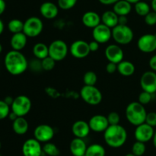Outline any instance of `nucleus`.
Listing matches in <instances>:
<instances>
[{
	"label": "nucleus",
	"mask_w": 156,
	"mask_h": 156,
	"mask_svg": "<svg viewBox=\"0 0 156 156\" xmlns=\"http://www.w3.org/2000/svg\"><path fill=\"white\" fill-rule=\"evenodd\" d=\"M118 15L113 10L106 11L101 16L102 24H105V25L108 26L111 29L114 28V27H116L118 24Z\"/></svg>",
	"instance_id": "b1692460"
},
{
	"label": "nucleus",
	"mask_w": 156,
	"mask_h": 156,
	"mask_svg": "<svg viewBox=\"0 0 156 156\" xmlns=\"http://www.w3.org/2000/svg\"></svg>",
	"instance_id": "052dcab7"
},
{
	"label": "nucleus",
	"mask_w": 156,
	"mask_h": 156,
	"mask_svg": "<svg viewBox=\"0 0 156 156\" xmlns=\"http://www.w3.org/2000/svg\"><path fill=\"white\" fill-rule=\"evenodd\" d=\"M125 156H136V155H135V154H133L132 152H131V153H128V154H126Z\"/></svg>",
	"instance_id": "6e6d98bb"
},
{
	"label": "nucleus",
	"mask_w": 156,
	"mask_h": 156,
	"mask_svg": "<svg viewBox=\"0 0 156 156\" xmlns=\"http://www.w3.org/2000/svg\"><path fill=\"white\" fill-rule=\"evenodd\" d=\"M107 118H108V120L110 125H118L120 123V116L119 115V113H117V112H111V113H110L107 116Z\"/></svg>",
	"instance_id": "58836bf2"
},
{
	"label": "nucleus",
	"mask_w": 156,
	"mask_h": 156,
	"mask_svg": "<svg viewBox=\"0 0 156 156\" xmlns=\"http://www.w3.org/2000/svg\"><path fill=\"white\" fill-rule=\"evenodd\" d=\"M152 94L150 93H148L146 91H143L141 92L139 95V97H138V102H140L142 105L145 106V105H147L149 104V102L152 101Z\"/></svg>",
	"instance_id": "4c0bfd02"
},
{
	"label": "nucleus",
	"mask_w": 156,
	"mask_h": 156,
	"mask_svg": "<svg viewBox=\"0 0 156 156\" xmlns=\"http://www.w3.org/2000/svg\"><path fill=\"white\" fill-rule=\"evenodd\" d=\"M28 66L30 67V70L33 72H34V73H40L41 70H44L42 67V62H41V60L37 59V58H34V59L31 60L30 64H28Z\"/></svg>",
	"instance_id": "e433bc0d"
},
{
	"label": "nucleus",
	"mask_w": 156,
	"mask_h": 156,
	"mask_svg": "<svg viewBox=\"0 0 156 156\" xmlns=\"http://www.w3.org/2000/svg\"><path fill=\"white\" fill-rule=\"evenodd\" d=\"M80 96L83 101L91 106H97L101 102L103 96L95 86L84 85L80 90Z\"/></svg>",
	"instance_id": "39448f33"
},
{
	"label": "nucleus",
	"mask_w": 156,
	"mask_h": 156,
	"mask_svg": "<svg viewBox=\"0 0 156 156\" xmlns=\"http://www.w3.org/2000/svg\"><path fill=\"white\" fill-rule=\"evenodd\" d=\"M99 44H99L98 42H97L96 41H94V40H93L91 42L88 43V45H89V48L91 52L97 51L99 49Z\"/></svg>",
	"instance_id": "37998d69"
},
{
	"label": "nucleus",
	"mask_w": 156,
	"mask_h": 156,
	"mask_svg": "<svg viewBox=\"0 0 156 156\" xmlns=\"http://www.w3.org/2000/svg\"><path fill=\"white\" fill-rule=\"evenodd\" d=\"M4 64L10 74L14 76L22 74L28 67V62L26 57L18 50H12L5 56Z\"/></svg>",
	"instance_id": "f257e3e1"
},
{
	"label": "nucleus",
	"mask_w": 156,
	"mask_h": 156,
	"mask_svg": "<svg viewBox=\"0 0 156 156\" xmlns=\"http://www.w3.org/2000/svg\"><path fill=\"white\" fill-rule=\"evenodd\" d=\"M43 152L48 156H59L60 154L59 148L52 142H47L43 146Z\"/></svg>",
	"instance_id": "7c9ffc66"
},
{
	"label": "nucleus",
	"mask_w": 156,
	"mask_h": 156,
	"mask_svg": "<svg viewBox=\"0 0 156 156\" xmlns=\"http://www.w3.org/2000/svg\"><path fill=\"white\" fill-rule=\"evenodd\" d=\"M149 65L151 70L156 72V54L153 55L149 61Z\"/></svg>",
	"instance_id": "c03bdc74"
},
{
	"label": "nucleus",
	"mask_w": 156,
	"mask_h": 156,
	"mask_svg": "<svg viewBox=\"0 0 156 156\" xmlns=\"http://www.w3.org/2000/svg\"><path fill=\"white\" fill-rule=\"evenodd\" d=\"M146 144L141 142H138V141L133 143L132 146V149H131L133 154H135L136 156H143L146 152Z\"/></svg>",
	"instance_id": "473e14b6"
},
{
	"label": "nucleus",
	"mask_w": 156,
	"mask_h": 156,
	"mask_svg": "<svg viewBox=\"0 0 156 156\" xmlns=\"http://www.w3.org/2000/svg\"><path fill=\"white\" fill-rule=\"evenodd\" d=\"M69 52L75 58L82 59L88 56L91 50L87 41L84 40H77L72 43L69 47Z\"/></svg>",
	"instance_id": "9b49d317"
},
{
	"label": "nucleus",
	"mask_w": 156,
	"mask_h": 156,
	"mask_svg": "<svg viewBox=\"0 0 156 156\" xmlns=\"http://www.w3.org/2000/svg\"><path fill=\"white\" fill-rule=\"evenodd\" d=\"M106 71L109 74L114 73L116 71H117V64H114L112 62H108L106 65Z\"/></svg>",
	"instance_id": "79ce46f5"
},
{
	"label": "nucleus",
	"mask_w": 156,
	"mask_h": 156,
	"mask_svg": "<svg viewBox=\"0 0 156 156\" xmlns=\"http://www.w3.org/2000/svg\"><path fill=\"white\" fill-rule=\"evenodd\" d=\"M146 123L151 125L152 127L156 126V113L155 112H150L147 113L146 119Z\"/></svg>",
	"instance_id": "a19ab883"
},
{
	"label": "nucleus",
	"mask_w": 156,
	"mask_h": 156,
	"mask_svg": "<svg viewBox=\"0 0 156 156\" xmlns=\"http://www.w3.org/2000/svg\"><path fill=\"white\" fill-rule=\"evenodd\" d=\"M78 0H57L58 7L62 10H69L75 7Z\"/></svg>",
	"instance_id": "72a5a7b5"
},
{
	"label": "nucleus",
	"mask_w": 156,
	"mask_h": 156,
	"mask_svg": "<svg viewBox=\"0 0 156 156\" xmlns=\"http://www.w3.org/2000/svg\"><path fill=\"white\" fill-rule=\"evenodd\" d=\"M151 8H152V11L156 12V0H152V2H151Z\"/></svg>",
	"instance_id": "3c124183"
},
{
	"label": "nucleus",
	"mask_w": 156,
	"mask_h": 156,
	"mask_svg": "<svg viewBox=\"0 0 156 156\" xmlns=\"http://www.w3.org/2000/svg\"><path fill=\"white\" fill-rule=\"evenodd\" d=\"M151 1H152V0H151Z\"/></svg>",
	"instance_id": "bf43d9fd"
},
{
	"label": "nucleus",
	"mask_w": 156,
	"mask_h": 156,
	"mask_svg": "<svg viewBox=\"0 0 156 156\" xmlns=\"http://www.w3.org/2000/svg\"></svg>",
	"instance_id": "0e129e2a"
},
{
	"label": "nucleus",
	"mask_w": 156,
	"mask_h": 156,
	"mask_svg": "<svg viewBox=\"0 0 156 156\" xmlns=\"http://www.w3.org/2000/svg\"><path fill=\"white\" fill-rule=\"evenodd\" d=\"M106 151L101 144L94 143L88 146L85 156H105Z\"/></svg>",
	"instance_id": "cd10ccee"
},
{
	"label": "nucleus",
	"mask_w": 156,
	"mask_h": 156,
	"mask_svg": "<svg viewBox=\"0 0 156 156\" xmlns=\"http://www.w3.org/2000/svg\"><path fill=\"white\" fill-rule=\"evenodd\" d=\"M126 1L129 2V3H131V4H136V2H138L141 1V0H126Z\"/></svg>",
	"instance_id": "5fc2aeb1"
},
{
	"label": "nucleus",
	"mask_w": 156,
	"mask_h": 156,
	"mask_svg": "<svg viewBox=\"0 0 156 156\" xmlns=\"http://www.w3.org/2000/svg\"><path fill=\"white\" fill-rule=\"evenodd\" d=\"M144 21L147 25L153 26L156 24V12L151 11L144 17Z\"/></svg>",
	"instance_id": "ea45409f"
},
{
	"label": "nucleus",
	"mask_w": 156,
	"mask_h": 156,
	"mask_svg": "<svg viewBox=\"0 0 156 156\" xmlns=\"http://www.w3.org/2000/svg\"><path fill=\"white\" fill-rule=\"evenodd\" d=\"M55 136V131L52 126L47 124H41L34 128V139L40 142L47 143L50 142Z\"/></svg>",
	"instance_id": "9d476101"
},
{
	"label": "nucleus",
	"mask_w": 156,
	"mask_h": 156,
	"mask_svg": "<svg viewBox=\"0 0 156 156\" xmlns=\"http://www.w3.org/2000/svg\"><path fill=\"white\" fill-rule=\"evenodd\" d=\"M134 9L137 15L143 17H145L151 12L150 6L147 2L143 1H140L134 4Z\"/></svg>",
	"instance_id": "c85d7f7f"
},
{
	"label": "nucleus",
	"mask_w": 156,
	"mask_h": 156,
	"mask_svg": "<svg viewBox=\"0 0 156 156\" xmlns=\"http://www.w3.org/2000/svg\"><path fill=\"white\" fill-rule=\"evenodd\" d=\"M105 142L109 147L118 148L123 146L127 139V132L123 125H109L104 132Z\"/></svg>",
	"instance_id": "f03ea898"
},
{
	"label": "nucleus",
	"mask_w": 156,
	"mask_h": 156,
	"mask_svg": "<svg viewBox=\"0 0 156 156\" xmlns=\"http://www.w3.org/2000/svg\"><path fill=\"white\" fill-rule=\"evenodd\" d=\"M33 54L34 58L43 60L49 56V47L44 43H37L33 47Z\"/></svg>",
	"instance_id": "bb28decb"
},
{
	"label": "nucleus",
	"mask_w": 156,
	"mask_h": 156,
	"mask_svg": "<svg viewBox=\"0 0 156 156\" xmlns=\"http://www.w3.org/2000/svg\"><path fill=\"white\" fill-rule=\"evenodd\" d=\"M84 156H85V155H84Z\"/></svg>",
	"instance_id": "680f3d73"
},
{
	"label": "nucleus",
	"mask_w": 156,
	"mask_h": 156,
	"mask_svg": "<svg viewBox=\"0 0 156 156\" xmlns=\"http://www.w3.org/2000/svg\"><path fill=\"white\" fill-rule=\"evenodd\" d=\"M113 11L118 16H127L132 11V4L126 0H119L113 6Z\"/></svg>",
	"instance_id": "5701e85b"
},
{
	"label": "nucleus",
	"mask_w": 156,
	"mask_h": 156,
	"mask_svg": "<svg viewBox=\"0 0 156 156\" xmlns=\"http://www.w3.org/2000/svg\"><path fill=\"white\" fill-rule=\"evenodd\" d=\"M92 36L99 44H105L112 38V29L101 23L92 29Z\"/></svg>",
	"instance_id": "2eb2a0df"
},
{
	"label": "nucleus",
	"mask_w": 156,
	"mask_h": 156,
	"mask_svg": "<svg viewBox=\"0 0 156 156\" xmlns=\"http://www.w3.org/2000/svg\"><path fill=\"white\" fill-rule=\"evenodd\" d=\"M90 128L94 132H105V130L109 126L107 116L103 115H94L88 121Z\"/></svg>",
	"instance_id": "f3484780"
},
{
	"label": "nucleus",
	"mask_w": 156,
	"mask_h": 156,
	"mask_svg": "<svg viewBox=\"0 0 156 156\" xmlns=\"http://www.w3.org/2000/svg\"><path fill=\"white\" fill-rule=\"evenodd\" d=\"M1 146H2V145H1V142H0V149H1Z\"/></svg>",
	"instance_id": "13d9d810"
},
{
	"label": "nucleus",
	"mask_w": 156,
	"mask_h": 156,
	"mask_svg": "<svg viewBox=\"0 0 156 156\" xmlns=\"http://www.w3.org/2000/svg\"><path fill=\"white\" fill-rule=\"evenodd\" d=\"M27 37L24 32L13 34L10 40V44L12 50L21 51L27 44Z\"/></svg>",
	"instance_id": "4be33fe9"
},
{
	"label": "nucleus",
	"mask_w": 156,
	"mask_h": 156,
	"mask_svg": "<svg viewBox=\"0 0 156 156\" xmlns=\"http://www.w3.org/2000/svg\"><path fill=\"white\" fill-rule=\"evenodd\" d=\"M137 47L143 53L149 54L156 50V34H145L137 41Z\"/></svg>",
	"instance_id": "1a4fd4ad"
},
{
	"label": "nucleus",
	"mask_w": 156,
	"mask_h": 156,
	"mask_svg": "<svg viewBox=\"0 0 156 156\" xmlns=\"http://www.w3.org/2000/svg\"><path fill=\"white\" fill-rule=\"evenodd\" d=\"M10 106L8 105L4 100H0V120L9 117L10 111Z\"/></svg>",
	"instance_id": "c9c22d12"
},
{
	"label": "nucleus",
	"mask_w": 156,
	"mask_h": 156,
	"mask_svg": "<svg viewBox=\"0 0 156 156\" xmlns=\"http://www.w3.org/2000/svg\"><path fill=\"white\" fill-rule=\"evenodd\" d=\"M6 9V4L5 0H0V15H2Z\"/></svg>",
	"instance_id": "de8ad7c7"
},
{
	"label": "nucleus",
	"mask_w": 156,
	"mask_h": 156,
	"mask_svg": "<svg viewBox=\"0 0 156 156\" xmlns=\"http://www.w3.org/2000/svg\"><path fill=\"white\" fill-rule=\"evenodd\" d=\"M90 131L89 124L84 120L76 121L72 125V132L76 138L84 139L89 135Z\"/></svg>",
	"instance_id": "a211bd4d"
},
{
	"label": "nucleus",
	"mask_w": 156,
	"mask_h": 156,
	"mask_svg": "<svg viewBox=\"0 0 156 156\" xmlns=\"http://www.w3.org/2000/svg\"><path fill=\"white\" fill-rule=\"evenodd\" d=\"M14 99H15V98H12V96H6L5 98L4 101L6 102V103L8 104V105L10 106H12V102H13Z\"/></svg>",
	"instance_id": "09e8293b"
},
{
	"label": "nucleus",
	"mask_w": 156,
	"mask_h": 156,
	"mask_svg": "<svg viewBox=\"0 0 156 156\" xmlns=\"http://www.w3.org/2000/svg\"><path fill=\"white\" fill-rule=\"evenodd\" d=\"M147 113L144 106L139 102H130L128 104L125 110L127 121L135 126H138L146 122Z\"/></svg>",
	"instance_id": "7ed1b4c3"
},
{
	"label": "nucleus",
	"mask_w": 156,
	"mask_h": 156,
	"mask_svg": "<svg viewBox=\"0 0 156 156\" xmlns=\"http://www.w3.org/2000/svg\"><path fill=\"white\" fill-rule=\"evenodd\" d=\"M29 124L24 117H18L12 122V128L15 134L22 136L28 131Z\"/></svg>",
	"instance_id": "393cba45"
},
{
	"label": "nucleus",
	"mask_w": 156,
	"mask_h": 156,
	"mask_svg": "<svg viewBox=\"0 0 156 156\" xmlns=\"http://www.w3.org/2000/svg\"><path fill=\"white\" fill-rule=\"evenodd\" d=\"M152 142H153L154 147L156 148V132H155V134H154L153 139H152Z\"/></svg>",
	"instance_id": "864d4df0"
},
{
	"label": "nucleus",
	"mask_w": 156,
	"mask_h": 156,
	"mask_svg": "<svg viewBox=\"0 0 156 156\" xmlns=\"http://www.w3.org/2000/svg\"><path fill=\"white\" fill-rule=\"evenodd\" d=\"M22 154L24 156H41L43 147L39 141L36 139H29L22 145Z\"/></svg>",
	"instance_id": "4468645a"
},
{
	"label": "nucleus",
	"mask_w": 156,
	"mask_h": 156,
	"mask_svg": "<svg viewBox=\"0 0 156 156\" xmlns=\"http://www.w3.org/2000/svg\"><path fill=\"white\" fill-rule=\"evenodd\" d=\"M105 57L108 62H112L118 64L119 63L123 61L124 53L123 50L118 44H111L105 48Z\"/></svg>",
	"instance_id": "dca6fc26"
},
{
	"label": "nucleus",
	"mask_w": 156,
	"mask_h": 156,
	"mask_svg": "<svg viewBox=\"0 0 156 156\" xmlns=\"http://www.w3.org/2000/svg\"><path fill=\"white\" fill-rule=\"evenodd\" d=\"M133 38V31L127 24H117L112 28V38L117 44H129L132 42Z\"/></svg>",
	"instance_id": "20e7f679"
},
{
	"label": "nucleus",
	"mask_w": 156,
	"mask_h": 156,
	"mask_svg": "<svg viewBox=\"0 0 156 156\" xmlns=\"http://www.w3.org/2000/svg\"><path fill=\"white\" fill-rule=\"evenodd\" d=\"M44 29V23L38 17L32 16L24 22L23 32L27 38H36L39 36Z\"/></svg>",
	"instance_id": "6e6552de"
},
{
	"label": "nucleus",
	"mask_w": 156,
	"mask_h": 156,
	"mask_svg": "<svg viewBox=\"0 0 156 156\" xmlns=\"http://www.w3.org/2000/svg\"><path fill=\"white\" fill-rule=\"evenodd\" d=\"M98 1L99 2L101 3L102 5H105V6H111V5L114 6L119 0H98Z\"/></svg>",
	"instance_id": "a18cd8bd"
},
{
	"label": "nucleus",
	"mask_w": 156,
	"mask_h": 156,
	"mask_svg": "<svg viewBox=\"0 0 156 156\" xmlns=\"http://www.w3.org/2000/svg\"><path fill=\"white\" fill-rule=\"evenodd\" d=\"M9 118L11 119V120L12 121V122H13V121H15V119H16L17 118H18V116H17V115L15 114V113H14L12 111L10 113H9Z\"/></svg>",
	"instance_id": "8fccbe9b"
},
{
	"label": "nucleus",
	"mask_w": 156,
	"mask_h": 156,
	"mask_svg": "<svg viewBox=\"0 0 156 156\" xmlns=\"http://www.w3.org/2000/svg\"><path fill=\"white\" fill-rule=\"evenodd\" d=\"M87 148L86 142L83 139L75 138L70 142L69 151L73 156H84Z\"/></svg>",
	"instance_id": "aec40b11"
},
{
	"label": "nucleus",
	"mask_w": 156,
	"mask_h": 156,
	"mask_svg": "<svg viewBox=\"0 0 156 156\" xmlns=\"http://www.w3.org/2000/svg\"><path fill=\"white\" fill-rule=\"evenodd\" d=\"M8 29L12 34L23 32L24 22L22 21H21L20 19L14 18V19H12L11 21H9V22L8 23Z\"/></svg>",
	"instance_id": "c756f323"
},
{
	"label": "nucleus",
	"mask_w": 156,
	"mask_h": 156,
	"mask_svg": "<svg viewBox=\"0 0 156 156\" xmlns=\"http://www.w3.org/2000/svg\"><path fill=\"white\" fill-rule=\"evenodd\" d=\"M41 62H42L43 70H46V71L52 70L55 67V65H56V61L53 58H50V56L41 60Z\"/></svg>",
	"instance_id": "f704fd0d"
},
{
	"label": "nucleus",
	"mask_w": 156,
	"mask_h": 156,
	"mask_svg": "<svg viewBox=\"0 0 156 156\" xmlns=\"http://www.w3.org/2000/svg\"><path fill=\"white\" fill-rule=\"evenodd\" d=\"M49 47V56L56 62L61 61L66 58L69 47L66 43L60 39L55 40L50 43Z\"/></svg>",
	"instance_id": "0eeeda50"
},
{
	"label": "nucleus",
	"mask_w": 156,
	"mask_h": 156,
	"mask_svg": "<svg viewBox=\"0 0 156 156\" xmlns=\"http://www.w3.org/2000/svg\"><path fill=\"white\" fill-rule=\"evenodd\" d=\"M98 81V76L95 72L92 70L87 71L83 76V82L85 85L95 86Z\"/></svg>",
	"instance_id": "2f4dec72"
},
{
	"label": "nucleus",
	"mask_w": 156,
	"mask_h": 156,
	"mask_svg": "<svg viewBox=\"0 0 156 156\" xmlns=\"http://www.w3.org/2000/svg\"><path fill=\"white\" fill-rule=\"evenodd\" d=\"M2 45L1 43H0V54L2 53Z\"/></svg>",
	"instance_id": "4d7b16f0"
},
{
	"label": "nucleus",
	"mask_w": 156,
	"mask_h": 156,
	"mask_svg": "<svg viewBox=\"0 0 156 156\" xmlns=\"http://www.w3.org/2000/svg\"><path fill=\"white\" fill-rule=\"evenodd\" d=\"M128 18L126 16H119L118 24H127Z\"/></svg>",
	"instance_id": "49530a36"
},
{
	"label": "nucleus",
	"mask_w": 156,
	"mask_h": 156,
	"mask_svg": "<svg viewBox=\"0 0 156 156\" xmlns=\"http://www.w3.org/2000/svg\"><path fill=\"white\" fill-rule=\"evenodd\" d=\"M82 22L85 27L94 28L101 23V16L94 11H88L85 12L82 17Z\"/></svg>",
	"instance_id": "412c9836"
},
{
	"label": "nucleus",
	"mask_w": 156,
	"mask_h": 156,
	"mask_svg": "<svg viewBox=\"0 0 156 156\" xmlns=\"http://www.w3.org/2000/svg\"><path fill=\"white\" fill-rule=\"evenodd\" d=\"M135 70V65L129 61H122L117 64V72L123 76H132Z\"/></svg>",
	"instance_id": "a878e982"
},
{
	"label": "nucleus",
	"mask_w": 156,
	"mask_h": 156,
	"mask_svg": "<svg viewBox=\"0 0 156 156\" xmlns=\"http://www.w3.org/2000/svg\"><path fill=\"white\" fill-rule=\"evenodd\" d=\"M154 134H155L154 127L144 122L138 126H136L134 136H135L136 140L138 142L146 143V142L152 140Z\"/></svg>",
	"instance_id": "f8f14e48"
},
{
	"label": "nucleus",
	"mask_w": 156,
	"mask_h": 156,
	"mask_svg": "<svg viewBox=\"0 0 156 156\" xmlns=\"http://www.w3.org/2000/svg\"><path fill=\"white\" fill-rule=\"evenodd\" d=\"M0 156H1V155H0Z\"/></svg>",
	"instance_id": "e2e57ef3"
},
{
	"label": "nucleus",
	"mask_w": 156,
	"mask_h": 156,
	"mask_svg": "<svg viewBox=\"0 0 156 156\" xmlns=\"http://www.w3.org/2000/svg\"><path fill=\"white\" fill-rule=\"evenodd\" d=\"M31 106L32 102L30 98L25 95H20L14 99L11 110L18 117H24L30 111Z\"/></svg>",
	"instance_id": "423d86ee"
},
{
	"label": "nucleus",
	"mask_w": 156,
	"mask_h": 156,
	"mask_svg": "<svg viewBox=\"0 0 156 156\" xmlns=\"http://www.w3.org/2000/svg\"><path fill=\"white\" fill-rule=\"evenodd\" d=\"M4 23H3V21L0 19V35H1L3 33V32H4Z\"/></svg>",
	"instance_id": "603ef678"
},
{
	"label": "nucleus",
	"mask_w": 156,
	"mask_h": 156,
	"mask_svg": "<svg viewBox=\"0 0 156 156\" xmlns=\"http://www.w3.org/2000/svg\"><path fill=\"white\" fill-rule=\"evenodd\" d=\"M59 9L57 5L52 2H45L40 6V13L46 19H54L58 15Z\"/></svg>",
	"instance_id": "6ab92c4d"
},
{
	"label": "nucleus",
	"mask_w": 156,
	"mask_h": 156,
	"mask_svg": "<svg viewBox=\"0 0 156 156\" xmlns=\"http://www.w3.org/2000/svg\"><path fill=\"white\" fill-rule=\"evenodd\" d=\"M140 86L143 91L152 94L156 93V72L148 70L144 72L140 78Z\"/></svg>",
	"instance_id": "ddd939ff"
}]
</instances>
